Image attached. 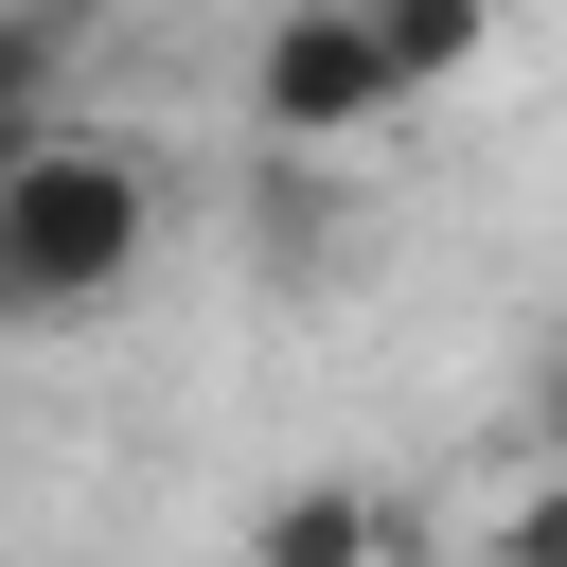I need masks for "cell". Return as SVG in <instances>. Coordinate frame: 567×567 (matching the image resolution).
Here are the masks:
<instances>
[{"label":"cell","mask_w":567,"mask_h":567,"mask_svg":"<svg viewBox=\"0 0 567 567\" xmlns=\"http://www.w3.org/2000/svg\"><path fill=\"white\" fill-rule=\"evenodd\" d=\"M159 248V159L106 124H35L0 159V337H71L142 284Z\"/></svg>","instance_id":"obj_1"},{"label":"cell","mask_w":567,"mask_h":567,"mask_svg":"<svg viewBox=\"0 0 567 567\" xmlns=\"http://www.w3.org/2000/svg\"><path fill=\"white\" fill-rule=\"evenodd\" d=\"M390 106H408V71H390L372 0H284V18L248 35V124H266V142H319V159H354Z\"/></svg>","instance_id":"obj_2"},{"label":"cell","mask_w":567,"mask_h":567,"mask_svg":"<svg viewBox=\"0 0 567 567\" xmlns=\"http://www.w3.org/2000/svg\"><path fill=\"white\" fill-rule=\"evenodd\" d=\"M248 549H266V567H354V549H390V496H337V478H319V496H266Z\"/></svg>","instance_id":"obj_3"},{"label":"cell","mask_w":567,"mask_h":567,"mask_svg":"<svg viewBox=\"0 0 567 567\" xmlns=\"http://www.w3.org/2000/svg\"><path fill=\"white\" fill-rule=\"evenodd\" d=\"M372 35H390V71H408V106H425V89H461V71L496 53V0H372Z\"/></svg>","instance_id":"obj_4"},{"label":"cell","mask_w":567,"mask_h":567,"mask_svg":"<svg viewBox=\"0 0 567 567\" xmlns=\"http://www.w3.org/2000/svg\"><path fill=\"white\" fill-rule=\"evenodd\" d=\"M71 35H89L71 0H0V106H35V124H53V89H71Z\"/></svg>","instance_id":"obj_5"},{"label":"cell","mask_w":567,"mask_h":567,"mask_svg":"<svg viewBox=\"0 0 567 567\" xmlns=\"http://www.w3.org/2000/svg\"><path fill=\"white\" fill-rule=\"evenodd\" d=\"M478 549H496V567H567V443H549L514 496H478Z\"/></svg>","instance_id":"obj_6"},{"label":"cell","mask_w":567,"mask_h":567,"mask_svg":"<svg viewBox=\"0 0 567 567\" xmlns=\"http://www.w3.org/2000/svg\"><path fill=\"white\" fill-rule=\"evenodd\" d=\"M532 443H567V337L532 354Z\"/></svg>","instance_id":"obj_7"},{"label":"cell","mask_w":567,"mask_h":567,"mask_svg":"<svg viewBox=\"0 0 567 567\" xmlns=\"http://www.w3.org/2000/svg\"><path fill=\"white\" fill-rule=\"evenodd\" d=\"M18 142H35V106H0V159H18Z\"/></svg>","instance_id":"obj_8"},{"label":"cell","mask_w":567,"mask_h":567,"mask_svg":"<svg viewBox=\"0 0 567 567\" xmlns=\"http://www.w3.org/2000/svg\"><path fill=\"white\" fill-rule=\"evenodd\" d=\"M71 18H106V0H71Z\"/></svg>","instance_id":"obj_9"}]
</instances>
